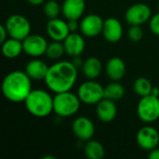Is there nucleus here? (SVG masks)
I'll return each instance as SVG.
<instances>
[{
    "label": "nucleus",
    "instance_id": "obj_1",
    "mask_svg": "<svg viewBox=\"0 0 159 159\" xmlns=\"http://www.w3.org/2000/svg\"><path fill=\"white\" fill-rule=\"evenodd\" d=\"M78 69L72 61H60L49 66L45 83L52 92L60 93L71 90L76 83Z\"/></svg>",
    "mask_w": 159,
    "mask_h": 159
},
{
    "label": "nucleus",
    "instance_id": "obj_2",
    "mask_svg": "<svg viewBox=\"0 0 159 159\" xmlns=\"http://www.w3.org/2000/svg\"><path fill=\"white\" fill-rule=\"evenodd\" d=\"M1 90L4 97L14 103L24 102L32 89V79L25 72L15 70L8 73L3 79Z\"/></svg>",
    "mask_w": 159,
    "mask_h": 159
},
{
    "label": "nucleus",
    "instance_id": "obj_3",
    "mask_svg": "<svg viewBox=\"0 0 159 159\" xmlns=\"http://www.w3.org/2000/svg\"><path fill=\"white\" fill-rule=\"evenodd\" d=\"M26 110L37 118H44L53 113V97L44 89H33L24 101Z\"/></svg>",
    "mask_w": 159,
    "mask_h": 159
},
{
    "label": "nucleus",
    "instance_id": "obj_4",
    "mask_svg": "<svg viewBox=\"0 0 159 159\" xmlns=\"http://www.w3.org/2000/svg\"><path fill=\"white\" fill-rule=\"evenodd\" d=\"M81 105L77 94L71 90L56 93L53 97V113L60 117H70L75 115Z\"/></svg>",
    "mask_w": 159,
    "mask_h": 159
},
{
    "label": "nucleus",
    "instance_id": "obj_5",
    "mask_svg": "<svg viewBox=\"0 0 159 159\" xmlns=\"http://www.w3.org/2000/svg\"><path fill=\"white\" fill-rule=\"evenodd\" d=\"M77 96L82 103L96 105L104 98V87L96 79H88L78 87Z\"/></svg>",
    "mask_w": 159,
    "mask_h": 159
},
{
    "label": "nucleus",
    "instance_id": "obj_6",
    "mask_svg": "<svg viewBox=\"0 0 159 159\" xmlns=\"http://www.w3.org/2000/svg\"><path fill=\"white\" fill-rule=\"evenodd\" d=\"M137 116L143 122L151 124L159 119V97L152 94L142 97L137 105Z\"/></svg>",
    "mask_w": 159,
    "mask_h": 159
},
{
    "label": "nucleus",
    "instance_id": "obj_7",
    "mask_svg": "<svg viewBox=\"0 0 159 159\" xmlns=\"http://www.w3.org/2000/svg\"><path fill=\"white\" fill-rule=\"evenodd\" d=\"M6 28L7 30L8 35L11 38H15L22 41L29 34H31V22L29 20L20 14H12L10 15L6 22Z\"/></svg>",
    "mask_w": 159,
    "mask_h": 159
},
{
    "label": "nucleus",
    "instance_id": "obj_8",
    "mask_svg": "<svg viewBox=\"0 0 159 159\" xmlns=\"http://www.w3.org/2000/svg\"><path fill=\"white\" fill-rule=\"evenodd\" d=\"M152 17L151 7L145 3L131 5L125 13V20L129 25H143Z\"/></svg>",
    "mask_w": 159,
    "mask_h": 159
},
{
    "label": "nucleus",
    "instance_id": "obj_9",
    "mask_svg": "<svg viewBox=\"0 0 159 159\" xmlns=\"http://www.w3.org/2000/svg\"><path fill=\"white\" fill-rule=\"evenodd\" d=\"M48 43L47 39L40 34H29L22 40L23 52L32 58H39L46 55Z\"/></svg>",
    "mask_w": 159,
    "mask_h": 159
},
{
    "label": "nucleus",
    "instance_id": "obj_10",
    "mask_svg": "<svg viewBox=\"0 0 159 159\" xmlns=\"http://www.w3.org/2000/svg\"><path fill=\"white\" fill-rule=\"evenodd\" d=\"M136 141L140 148L145 151H151L158 146V130L150 125L143 126L138 130L136 135Z\"/></svg>",
    "mask_w": 159,
    "mask_h": 159
},
{
    "label": "nucleus",
    "instance_id": "obj_11",
    "mask_svg": "<svg viewBox=\"0 0 159 159\" xmlns=\"http://www.w3.org/2000/svg\"><path fill=\"white\" fill-rule=\"evenodd\" d=\"M104 20L97 14H89L85 16L79 25V30L84 36L95 37L102 33Z\"/></svg>",
    "mask_w": 159,
    "mask_h": 159
},
{
    "label": "nucleus",
    "instance_id": "obj_12",
    "mask_svg": "<svg viewBox=\"0 0 159 159\" xmlns=\"http://www.w3.org/2000/svg\"><path fill=\"white\" fill-rule=\"evenodd\" d=\"M72 130L78 140L88 142L91 140L95 134V126L92 120L89 117L78 116L72 124Z\"/></svg>",
    "mask_w": 159,
    "mask_h": 159
},
{
    "label": "nucleus",
    "instance_id": "obj_13",
    "mask_svg": "<svg viewBox=\"0 0 159 159\" xmlns=\"http://www.w3.org/2000/svg\"><path fill=\"white\" fill-rule=\"evenodd\" d=\"M123 25L118 19L115 17H110L104 20L102 34L107 42L113 44L119 42L123 37Z\"/></svg>",
    "mask_w": 159,
    "mask_h": 159
},
{
    "label": "nucleus",
    "instance_id": "obj_14",
    "mask_svg": "<svg viewBox=\"0 0 159 159\" xmlns=\"http://www.w3.org/2000/svg\"><path fill=\"white\" fill-rule=\"evenodd\" d=\"M46 30L50 39L54 41H61V42H63V40L71 33L68 27L67 20H65L60 19L59 17L50 19L47 23Z\"/></svg>",
    "mask_w": 159,
    "mask_h": 159
},
{
    "label": "nucleus",
    "instance_id": "obj_15",
    "mask_svg": "<svg viewBox=\"0 0 159 159\" xmlns=\"http://www.w3.org/2000/svg\"><path fill=\"white\" fill-rule=\"evenodd\" d=\"M63 46L65 49V54L70 57L81 56L86 48L85 39L83 34L78 33H70L69 35L63 40Z\"/></svg>",
    "mask_w": 159,
    "mask_h": 159
},
{
    "label": "nucleus",
    "instance_id": "obj_16",
    "mask_svg": "<svg viewBox=\"0 0 159 159\" xmlns=\"http://www.w3.org/2000/svg\"><path fill=\"white\" fill-rule=\"evenodd\" d=\"M85 9V0H64L61 4V14L66 20H79Z\"/></svg>",
    "mask_w": 159,
    "mask_h": 159
},
{
    "label": "nucleus",
    "instance_id": "obj_17",
    "mask_svg": "<svg viewBox=\"0 0 159 159\" xmlns=\"http://www.w3.org/2000/svg\"><path fill=\"white\" fill-rule=\"evenodd\" d=\"M96 115L104 123L112 122L117 115V107L115 101L103 98L96 104Z\"/></svg>",
    "mask_w": 159,
    "mask_h": 159
},
{
    "label": "nucleus",
    "instance_id": "obj_18",
    "mask_svg": "<svg viewBox=\"0 0 159 159\" xmlns=\"http://www.w3.org/2000/svg\"><path fill=\"white\" fill-rule=\"evenodd\" d=\"M48 68L49 66H48V64L42 60L38 58H33L27 62L24 72L32 80L40 81L45 80Z\"/></svg>",
    "mask_w": 159,
    "mask_h": 159
},
{
    "label": "nucleus",
    "instance_id": "obj_19",
    "mask_svg": "<svg viewBox=\"0 0 159 159\" xmlns=\"http://www.w3.org/2000/svg\"><path fill=\"white\" fill-rule=\"evenodd\" d=\"M105 72L112 81H120L123 79L127 72L126 63L119 57H112L106 62Z\"/></svg>",
    "mask_w": 159,
    "mask_h": 159
},
{
    "label": "nucleus",
    "instance_id": "obj_20",
    "mask_svg": "<svg viewBox=\"0 0 159 159\" xmlns=\"http://www.w3.org/2000/svg\"><path fill=\"white\" fill-rule=\"evenodd\" d=\"M82 73L87 79H97L102 71V63L97 57H89L84 61Z\"/></svg>",
    "mask_w": 159,
    "mask_h": 159
},
{
    "label": "nucleus",
    "instance_id": "obj_21",
    "mask_svg": "<svg viewBox=\"0 0 159 159\" xmlns=\"http://www.w3.org/2000/svg\"><path fill=\"white\" fill-rule=\"evenodd\" d=\"M1 49L4 57L7 59L18 58L21 54V52H23L22 41L9 37L2 43Z\"/></svg>",
    "mask_w": 159,
    "mask_h": 159
},
{
    "label": "nucleus",
    "instance_id": "obj_22",
    "mask_svg": "<svg viewBox=\"0 0 159 159\" xmlns=\"http://www.w3.org/2000/svg\"><path fill=\"white\" fill-rule=\"evenodd\" d=\"M84 153L87 158L102 159L105 156V149L100 142L91 139L86 142L84 146Z\"/></svg>",
    "mask_w": 159,
    "mask_h": 159
},
{
    "label": "nucleus",
    "instance_id": "obj_23",
    "mask_svg": "<svg viewBox=\"0 0 159 159\" xmlns=\"http://www.w3.org/2000/svg\"><path fill=\"white\" fill-rule=\"evenodd\" d=\"M125 96V88L119 81H112L104 87V98L117 102Z\"/></svg>",
    "mask_w": 159,
    "mask_h": 159
},
{
    "label": "nucleus",
    "instance_id": "obj_24",
    "mask_svg": "<svg viewBox=\"0 0 159 159\" xmlns=\"http://www.w3.org/2000/svg\"><path fill=\"white\" fill-rule=\"evenodd\" d=\"M153 88L154 87L151 81L148 78L143 77V76L138 77L133 83V89L135 93L141 98L150 95L152 93Z\"/></svg>",
    "mask_w": 159,
    "mask_h": 159
},
{
    "label": "nucleus",
    "instance_id": "obj_25",
    "mask_svg": "<svg viewBox=\"0 0 159 159\" xmlns=\"http://www.w3.org/2000/svg\"><path fill=\"white\" fill-rule=\"evenodd\" d=\"M63 54H65L63 42L52 40L51 43H48V48L46 51V56L48 59L59 60L63 56Z\"/></svg>",
    "mask_w": 159,
    "mask_h": 159
},
{
    "label": "nucleus",
    "instance_id": "obj_26",
    "mask_svg": "<svg viewBox=\"0 0 159 159\" xmlns=\"http://www.w3.org/2000/svg\"><path fill=\"white\" fill-rule=\"evenodd\" d=\"M44 14L50 20L58 18L61 13V6L56 0H48L44 4Z\"/></svg>",
    "mask_w": 159,
    "mask_h": 159
},
{
    "label": "nucleus",
    "instance_id": "obj_27",
    "mask_svg": "<svg viewBox=\"0 0 159 159\" xmlns=\"http://www.w3.org/2000/svg\"><path fill=\"white\" fill-rule=\"evenodd\" d=\"M128 36L132 42H139L143 37V30L141 25H130L128 31Z\"/></svg>",
    "mask_w": 159,
    "mask_h": 159
},
{
    "label": "nucleus",
    "instance_id": "obj_28",
    "mask_svg": "<svg viewBox=\"0 0 159 159\" xmlns=\"http://www.w3.org/2000/svg\"><path fill=\"white\" fill-rule=\"evenodd\" d=\"M149 28L155 35L159 36V12L151 17L149 20Z\"/></svg>",
    "mask_w": 159,
    "mask_h": 159
},
{
    "label": "nucleus",
    "instance_id": "obj_29",
    "mask_svg": "<svg viewBox=\"0 0 159 159\" xmlns=\"http://www.w3.org/2000/svg\"><path fill=\"white\" fill-rule=\"evenodd\" d=\"M67 23L71 33L76 32V30L79 29L80 22H78V20H67Z\"/></svg>",
    "mask_w": 159,
    "mask_h": 159
},
{
    "label": "nucleus",
    "instance_id": "obj_30",
    "mask_svg": "<svg viewBox=\"0 0 159 159\" xmlns=\"http://www.w3.org/2000/svg\"><path fill=\"white\" fill-rule=\"evenodd\" d=\"M7 36H9V35H8L7 30L6 28V25L1 24L0 25V42H1V44L7 39Z\"/></svg>",
    "mask_w": 159,
    "mask_h": 159
},
{
    "label": "nucleus",
    "instance_id": "obj_31",
    "mask_svg": "<svg viewBox=\"0 0 159 159\" xmlns=\"http://www.w3.org/2000/svg\"><path fill=\"white\" fill-rule=\"evenodd\" d=\"M72 62L74 63V65L79 70L82 68L83 66V63H84V61L80 58V56H77V57H74L73 60H72Z\"/></svg>",
    "mask_w": 159,
    "mask_h": 159
},
{
    "label": "nucleus",
    "instance_id": "obj_32",
    "mask_svg": "<svg viewBox=\"0 0 159 159\" xmlns=\"http://www.w3.org/2000/svg\"><path fill=\"white\" fill-rule=\"evenodd\" d=\"M148 158L149 159H159V148H155L151 151H149V155H148Z\"/></svg>",
    "mask_w": 159,
    "mask_h": 159
},
{
    "label": "nucleus",
    "instance_id": "obj_33",
    "mask_svg": "<svg viewBox=\"0 0 159 159\" xmlns=\"http://www.w3.org/2000/svg\"><path fill=\"white\" fill-rule=\"evenodd\" d=\"M32 6H40L45 3L46 0H26Z\"/></svg>",
    "mask_w": 159,
    "mask_h": 159
},
{
    "label": "nucleus",
    "instance_id": "obj_34",
    "mask_svg": "<svg viewBox=\"0 0 159 159\" xmlns=\"http://www.w3.org/2000/svg\"><path fill=\"white\" fill-rule=\"evenodd\" d=\"M152 95L154 96H158L159 97V89L157 88H153V90H152Z\"/></svg>",
    "mask_w": 159,
    "mask_h": 159
},
{
    "label": "nucleus",
    "instance_id": "obj_35",
    "mask_svg": "<svg viewBox=\"0 0 159 159\" xmlns=\"http://www.w3.org/2000/svg\"><path fill=\"white\" fill-rule=\"evenodd\" d=\"M43 159H56L55 157H52V156H49V157H48V156H46V157H44Z\"/></svg>",
    "mask_w": 159,
    "mask_h": 159
}]
</instances>
